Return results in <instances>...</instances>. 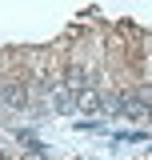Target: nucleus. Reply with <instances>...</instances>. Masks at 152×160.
I'll list each match as a JSON object with an SVG mask.
<instances>
[{
    "instance_id": "obj_2",
    "label": "nucleus",
    "mask_w": 152,
    "mask_h": 160,
    "mask_svg": "<svg viewBox=\"0 0 152 160\" xmlns=\"http://www.w3.org/2000/svg\"><path fill=\"white\" fill-rule=\"evenodd\" d=\"M0 160H8V156H4V152H0Z\"/></svg>"
},
{
    "instance_id": "obj_1",
    "label": "nucleus",
    "mask_w": 152,
    "mask_h": 160,
    "mask_svg": "<svg viewBox=\"0 0 152 160\" xmlns=\"http://www.w3.org/2000/svg\"><path fill=\"white\" fill-rule=\"evenodd\" d=\"M76 108H80V112H100V92L84 84V88L76 92Z\"/></svg>"
}]
</instances>
